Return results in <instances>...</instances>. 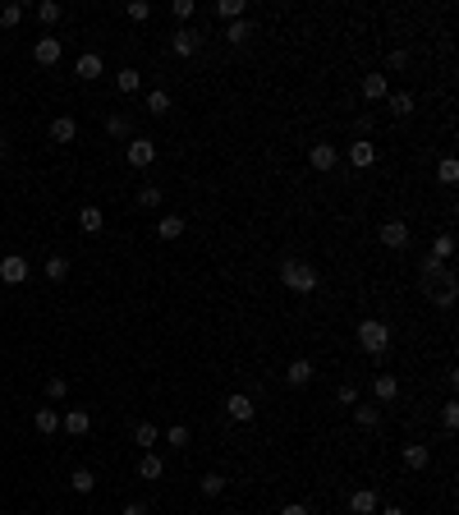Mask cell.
Listing matches in <instances>:
<instances>
[{
	"label": "cell",
	"mask_w": 459,
	"mask_h": 515,
	"mask_svg": "<svg viewBox=\"0 0 459 515\" xmlns=\"http://www.w3.org/2000/svg\"><path fill=\"white\" fill-rule=\"evenodd\" d=\"M280 286L289 295H312V290H321V271L308 258H285L280 262Z\"/></svg>",
	"instance_id": "cell-1"
},
{
	"label": "cell",
	"mask_w": 459,
	"mask_h": 515,
	"mask_svg": "<svg viewBox=\"0 0 459 515\" xmlns=\"http://www.w3.org/2000/svg\"><path fill=\"white\" fill-rule=\"evenodd\" d=\"M390 341H395V336H390V327L382 318H363V322H358V349H363V354H386Z\"/></svg>",
	"instance_id": "cell-2"
},
{
	"label": "cell",
	"mask_w": 459,
	"mask_h": 515,
	"mask_svg": "<svg viewBox=\"0 0 459 515\" xmlns=\"http://www.w3.org/2000/svg\"><path fill=\"white\" fill-rule=\"evenodd\" d=\"M124 161H129L133 170H148L156 161V143L152 139H129V143H124Z\"/></svg>",
	"instance_id": "cell-3"
},
{
	"label": "cell",
	"mask_w": 459,
	"mask_h": 515,
	"mask_svg": "<svg viewBox=\"0 0 459 515\" xmlns=\"http://www.w3.org/2000/svg\"><path fill=\"white\" fill-rule=\"evenodd\" d=\"M377 235H382V244L386 249H395V254H404L409 249V221H399V217H390V221H382V230H377Z\"/></svg>",
	"instance_id": "cell-4"
},
{
	"label": "cell",
	"mask_w": 459,
	"mask_h": 515,
	"mask_svg": "<svg viewBox=\"0 0 459 515\" xmlns=\"http://www.w3.org/2000/svg\"><path fill=\"white\" fill-rule=\"evenodd\" d=\"M345 157H349V166H354V170L377 166V148H372V139H354V143L345 148Z\"/></svg>",
	"instance_id": "cell-5"
},
{
	"label": "cell",
	"mask_w": 459,
	"mask_h": 515,
	"mask_svg": "<svg viewBox=\"0 0 459 515\" xmlns=\"http://www.w3.org/2000/svg\"><path fill=\"white\" fill-rule=\"evenodd\" d=\"M28 258L23 254H9V258H0V281H5V286H23L28 281Z\"/></svg>",
	"instance_id": "cell-6"
},
{
	"label": "cell",
	"mask_w": 459,
	"mask_h": 515,
	"mask_svg": "<svg viewBox=\"0 0 459 515\" xmlns=\"http://www.w3.org/2000/svg\"><path fill=\"white\" fill-rule=\"evenodd\" d=\"M226 414H230L234 423H253V419H258V405H253L248 391H234L230 401H226Z\"/></svg>",
	"instance_id": "cell-7"
},
{
	"label": "cell",
	"mask_w": 459,
	"mask_h": 515,
	"mask_svg": "<svg viewBox=\"0 0 459 515\" xmlns=\"http://www.w3.org/2000/svg\"><path fill=\"white\" fill-rule=\"evenodd\" d=\"M198 46H202V33H193V28H175V37H170V51L179 55V60L198 55Z\"/></svg>",
	"instance_id": "cell-8"
},
{
	"label": "cell",
	"mask_w": 459,
	"mask_h": 515,
	"mask_svg": "<svg viewBox=\"0 0 459 515\" xmlns=\"http://www.w3.org/2000/svg\"><path fill=\"white\" fill-rule=\"evenodd\" d=\"M336 161H340V148H331V143H312L308 148V166L312 170L326 175V170H336Z\"/></svg>",
	"instance_id": "cell-9"
},
{
	"label": "cell",
	"mask_w": 459,
	"mask_h": 515,
	"mask_svg": "<svg viewBox=\"0 0 459 515\" xmlns=\"http://www.w3.org/2000/svg\"><path fill=\"white\" fill-rule=\"evenodd\" d=\"M60 55H65L60 37H37V46H33V60L37 65H60Z\"/></svg>",
	"instance_id": "cell-10"
},
{
	"label": "cell",
	"mask_w": 459,
	"mask_h": 515,
	"mask_svg": "<svg viewBox=\"0 0 459 515\" xmlns=\"http://www.w3.org/2000/svg\"><path fill=\"white\" fill-rule=\"evenodd\" d=\"M312 377H317V364H312V359H289L285 364V382L289 386H308Z\"/></svg>",
	"instance_id": "cell-11"
},
{
	"label": "cell",
	"mask_w": 459,
	"mask_h": 515,
	"mask_svg": "<svg viewBox=\"0 0 459 515\" xmlns=\"http://www.w3.org/2000/svg\"><path fill=\"white\" fill-rule=\"evenodd\" d=\"M358 92H363V102H382V97H390V79L386 74H363Z\"/></svg>",
	"instance_id": "cell-12"
},
{
	"label": "cell",
	"mask_w": 459,
	"mask_h": 515,
	"mask_svg": "<svg viewBox=\"0 0 459 515\" xmlns=\"http://www.w3.org/2000/svg\"><path fill=\"white\" fill-rule=\"evenodd\" d=\"M372 396H377L382 405H390V401L399 396V377H395V373H377V377H372Z\"/></svg>",
	"instance_id": "cell-13"
},
{
	"label": "cell",
	"mask_w": 459,
	"mask_h": 515,
	"mask_svg": "<svg viewBox=\"0 0 459 515\" xmlns=\"http://www.w3.org/2000/svg\"><path fill=\"white\" fill-rule=\"evenodd\" d=\"M60 428L70 433V437H83L87 428H92V414H87V410H65L60 414Z\"/></svg>",
	"instance_id": "cell-14"
},
{
	"label": "cell",
	"mask_w": 459,
	"mask_h": 515,
	"mask_svg": "<svg viewBox=\"0 0 459 515\" xmlns=\"http://www.w3.org/2000/svg\"><path fill=\"white\" fill-rule=\"evenodd\" d=\"M74 74H78V79H83V83L101 79V55H96V51H83V55H78V60H74Z\"/></svg>",
	"instance_id": "cell-15"
},
{
	"label": "cell",
	"mask_w": 459,
	"mask_h": 515,
	"mask_svg": "<svg viewBox=\"0 0 459 515\" xmlns=\"http://www.w3.org/2000/svg\"><path fill=\"white\" fill-rule=\"evenodd\" d=\"M427 465H432V446L409 442V446H404V470H427Z\"/></svg>",
	"instance_id": "cell-16"
},
{
	"label": "cell",
	"mask_w": 459,
	"mask_h": 515,
	"mask_svg": "<svg viewBox=\"0 0 459 515\" xmlns=\"http://www.w3.org/2000/svg\"><path fill=\"white\" fill-rule=\"evenodd\" d=\"M33 428L42 433V437H51V433H60V410H51V405H42V410L33 414Z\"/></svg>",
	"instance_id": "cell-17"
},
{
	"label": "cell",
	"mask_w": 459,
	"mask_h": 515,
	"mask_svg": "<svg viewBox=\"0 0 459 515\" xmlns=\"http://www.w3.org/2000/svg\"><path fill=\"white\" fill-rule=\"evenodd\" d=\"M51 139L55 143H74L78 139V120H74V115H55V120H51Z\"/></svg>",
	"instance_id": "cell-18"
},
{
	"label": "cell",
	"mask_w": 459,
	"mask_h": 515,
	"mask_svg": "<svg viewBox=\"0 0 459 515\" xmlns=\"http://www.w3.org/2000/svg\"><path fill=\"white\" fill-rule=\"evenodd\" d=\"M377 506H382V502H377L372 488H358L354 497H349V511H354V515H377Z\"/></svg>",
	"instance_id": "cell-19"
},
{
	"label": "cell",
	"mask_w": 459,
	"mask_h": 515,
	"mask_svg": "<svg viewBox=\"0 0 459 515\" xmlns=\"http://www.w3.org/2000/svg\"><path fill=\"white\" fill-rule=\"evenodd\" d=\"M101 226H106L101 207H92V202H87V207L78 212V230H83V235H101Z\"/></svg>",
	"instance_id": "cell-20"
},
{
	"label": "cell",
	"mask_w": 459,
	"mask_h": 515,
	"mask_svg": "<svg viewBox=\"0 0 459 515\" xmlns=\"http://www.w3.org/2000/svg\"><path fill=\"white\" fill-rule=\"evenodd\" d=\"M161 474H165V460H161V455H152V451H143L138 455V479H161Z\"/></svg>",
	"instance_id": "cell-21"
},
{
	"label": "cell",
	"mask_w": 459,
	"mask_h": 515,
	"mask_svg": "<svg viewBox=\"0 0 459 515\" xmlns=\"http://www.w3.org/2000/svg\"><path fill=\"white\" fill-rule=\"evenodd\" d=\"M354 423H358L363 433L382 428V410H377V405H354Z\"/></svg>",
	"instance_id": "cell-22"
},
{
	"label": "cell",
	"mask_w": 459,
	"mask_h": 515,
	"mask_svg": "<svg viewBox=\"0 0 459 515\" xmlns=\"http://www.w3.org/2000/svg\"><path fill=\"white\" fill-rule=\"evenodd\" d=\"M184 230H189V221H184V217H161V221H156V235H161V239H179Z\"/></svg>",
	"instance_id": "cell-23"
},
{
	"label": "cell",
	"mask_w": 459,
	"mask_h": 515,
	"mask_svg": "<svg viewBox=\"0 0 459 515\" xmlns=\"http://www.w3.org/2000/svg\"><path fill=\"white\" fill-rule=\"evenodd\" d=\"M156 437H161V433H156V423H148V419H143V423H133V442H138V451H152V446H156Z\"/></svg>",
	"instance_id": "cell-24"
},
{
	"label": "cell",
	"mask_w": 459,
	"mask_h": 515,
	"mask_svg": "<svg viewBox=\"0 0 459 515\" xmlns=\"http://www.w3.org/2000/svg\"><path fill=\"white\" fill-rule=\"evenodd\" d=\"M248 37H253V23H248V18H234V23L226 28V42H230V46H243Z\"/></svg>",
	"instance_id": "cell-25"
},
{
	"label": "cell",
	"mask_w": 459,
	"mask_h": 515,
	"mask_svg": "<svg viewBox=\"0 0 459 515\" xmlns=\"http://www.w3.org/2000/svg\"><path fill=\"white\" fill-rule=\"evenodd\" d=\"M198 492H202V497H221V492H226V474H202Z\"/></svg>",
	"instance_id": "cell-26"
},
{
	"label": "cell",
	"mask_w": 459,
	"mask_h": 515,
	"mask_svg": "<svg viewBox=\"0 0 459 515\" xmlns=\"http://www.w3.org/2000/svg\"><path fill=\"white\" fill-rule=\"evenodd\" d=\"M33 14L42 18V23H60V18H65V5H60V0H42Z\"/></svg>",
	"instance_id": "cell-27"
},
{
	"label": "cell",
	"mask_w": 459,
	"mask_h": 515,
	"mask_svg": "<svg viewBox=\"0 0 459 515\" xmlns=\"http://www.w3.org/2000/svg\"><path fill=\"white\" fill-rule=\"evenodd\" d=\"M386 102H390V111H395L399 120H404V115H414V106H418V102H414V92H390Z\"/></svg>",
	"instance_id": "cell-28"
},
{
	"label": "cell",
	"mask_w": 459,
	"mask_h": 515,
	"mask_svg": "<svg viewBox=\"0 0 459 515\" xmlns=\"http://www.w3.org/2000/svg\"><path fill=\"white\" fill-rule=\"evenodd\" d=\"M138 83H143V74L133 70V65H129V70H120V74H115V87H120L124 97H129V92H138Z\"/></svg>",
	"instance_id": "cell-29"
},
{
	"label": "cell",
	"mask_w": 459,
	"mask_h": 515,
	"mask_svg": "<svg viewBox=\"0 0 459 515\" xmlns=\"http://www.w3.org/2000/svg\"><path fill=\"white\" fill-rule=\"evenodd\" d=\"M129 129H133V120H129V115H120V111L106 120V134H111V139H129Z\"/></svg>",
	"instance_id": "cell-30"
},
{
	"label": "cell",
	"mask_w": 459,
	"mask_h": 515,
	"mask_svg": "<svg viewBox=\"0 0 459 515\" xmlns=\"http://www.w3.org/2000/svg\"><path fill=\"white\" fill-rule=\"evenodd\" d=\"M170 92H161V87H156V92H148V115H170Z\"/></svg>",
	"instance_id": "cell-31"
},
{
	"label": "cell",
	"mask_w": 459,
	"mask_h": 515,
	"mask_svg": "<svg viewBox=\"0 0 459 515\" xmlns=\"http://www.w3.org/2000/svg\"><path fill=\"white\" fill-rule=\"evenodd\" d=\"M65 276H70V258L51 254V258H46V281H65Z\"/></svg>",
	"instance_id": "cell-32"
},
{
	"label": "cell",
	"mask_w": 459,
	"mask_h": 515,
	"mask_svg": "<svg viewBox=\"0 0 459 515\" xmlns=\"http://www.w3.org/2000/svg\"><path fill=\"white\" fill-rule=\"evenodd\" d=\"M189 423H170V428H165V442H170L175 446V451H184V446H189Z\"/></svg>",
	"instance_id": "cell-33"
},
{
	"label": "cell",
	"mask_w": 459,
	"mask_h": 515,
	"mask_svg": "<svg viewBox=\"0 0 459 515\" xmlns=\"http://www.w3.org/2000/svg\"><path fill=\"white\" fill-rule=\"evenodd\" d=\"M138 207L143 212H156V207H161V189H156V184H143V189H138Z\"/></svg>",
	"instance_id": "cell-34"
},
{
	"label": "cell",
	"mask_w": 459,
	"mask_h": 515,
	"mask_svg": "<svg viewBox=\"0 0 459 515\" xmlns=\"http://www.w3.org/2000/svg\"><path fill=\"white\" fill-rule=\"evenodd\" d=\"M450 254H455V235H450V230H446V235H436V244H432V254H427V258L446 262V258H450Z\"/></svg>",
	"instance_id": "cell-35"
},
{
	"label": "cell",
	"mask_w": 459,
	"mask_h": 515,
	"mask_svg": "<svg viewBox=\"0 0 459 515\" xmlns=\"http://www.w3.org/2000/svg\"><path fill=\"white\" fill-rule=\"evenodd\" d=\"M70 488H74V492H92V488H96V474H92V470H74V474H70Z\"/></svg>",
	"instance_id": "cell-36"
},
{
	"label": "cell",
	"mask_w": 459,
	"mask_h": 515,
	"mask_svg": "<svg viewBox=\"0 0 459 515\" xmlns=\"http://www.w3.org/2000/svg\"><path fill=\"white\" fill-rule=\"evenodd\" d=\"M436 180H441V184H455V180H459V161H455V157H446L441 166H436Z\"/></svg>",
	"instance_id": "cell-37"
},
{
	"label": "cell",
	"mask_w": 459,
	"mask_h": 515,
	"mask_svg": "<svg viewBox=\"0 0 459 515\" xmlns=\"http://www.w3.org/2000/svg\"><path fill=\"white\" fill-rule=\"evenodd\" d=\"M124 14H129L133 23H143V18H152V5H148V0H129V5H124Z\"/></svg>",
	"instance_id": "cell-38"
},
{
	"label": "cell",
	"mask_w": 459,
	"mask_h": 515,
	"mask_svg": "<svg viewBox=\"0 0 459 515\" xmlns=\"http://www.w3.org/2000/svg\"><path fill=\"white\" fill-rule=\"evenodd\" d=\"M18 18H23V5H18V0L0 9V28H18Z\"/></svg>",
	"instance_id": "cell-39"
},
{
	"label": "cell",
	"mask_w": 459,
	"mask_h": 515,
	"mask_svg": "<svg viewBox=\"0 0 459 515\" xmlns=\"http://www.w3.org/2000/svg\"><path fill=\"white\" fill-rule=\"evenodd\" d=\"M216 14L234 23V18H243V0H221V5H216Z\"/></svg>",
	"instance_id": "cell-40"
},
{
	"label": "cell",
	"mask_w": 459,
	"mask_h": 515,
	"mask_svg": "<svg viewBox=\"0 0 459 515\" xmlns=\"http://www.w3.org/2000/svg\"><path fill=\"white\" fill-rule=\"evenodd\" d=\"M441 423H446V428H459V401H446L441 405Z\"/></svg>",
	"instance_id": "cell-41"
},
{
	"label": "cell",
	"mask_w": 459,
	"mask_h": 515,
	"mask_svg": "<svg viewBox=\"0 0 459 515\" xmlns=\"http://www.w3.org/2000/svg\"><path fill=\"white\" fill-rule=\"evenodd\" d=\"M46 396H51V401H60V396H70V382H65V377H51V382H46Z\"/></svg>",
	"instance_id": "cell-42"
},
{
	"label": "cell",
	"mask_w": 459,
	"mask_h": 515,
	"mask_svg": "<svg viewBox=\"0 0 459 515\" xmlns=\"http://www.w3.org/2000/svg\"><path fill=\"white\" fill-rule=\"evenodd\" d=\"M175 18H179V23H189V18H193V9H198V5H193V0H175Z\"/></svg>",
	"instance_id": "cell-43"
},
{
	"label": "cell",
	"mask_w": 459,
	"mask_h": 515,
	"mask_svg": "<svg viewBox=\"0 0 459 515\" xmlns=\"http://www.w3.org/2000/svg\"><path fill=\"white\" fill-rule=\"evenodd\" d=\"M336 401L354 410V405H358V386H349V382H345V386H340V391H336Z\"/></svg>",
	"instance_id": "cell-44"
},
{
	"label": "cell",
	"mask_w": 459,
	"mask_h": 515,
	"mask_svg": "<svg viewBox=\"0 0 459 515\" xmlns=\"http://www.w3.org/2000/svg\"><path fill=\"white\" fill-rule=\"evenodd\" d=\"M386 65H390L395 74H399V70H409V51H399V46H395V51L386 55Z\"/></svg>",
	"instance_id": "cell-45"
},
{
	"label": "cell",
	"mask_w": 459,
	"mask_h": 515,
	"mask_svg": "<svg viewBox=\"0 0 459 515\" xmlns=\"http://www.w3.org/2000/svg\"><path fill=\"white\" fill-rule=\"evenodd\" d=\"M441 271H446V262H436V258H423V281L441 276Z\"/></svg>",
	"instance_id": "cell-46"
},
{
	"label": "cell",
	"mask_w": 459,
	"mask_h": 515,
	"mask_svg": "<svg viewBox=\"0 0 459 515\" xmlns=\"http://www.w3.org/2000/svg\"><path fill=\"white\" fill-rule=\"evenodd\" d=\"M280 515H308V506H304V502H285V506H280Z\"/></svg>",
	"instance_id": "cell-47"
},
{
	"label": "cell",
	"mask_w": 459,
	"mask_h": 515,
	"mask_svg": "<svg viewBox=\"0 0 459 515\" xmlns=\"http://www.w3.org/2000/svg\"><path fill=\"white\" fill-rule=\"evenodd\" d=\"M120 515H148V506H143V502H129V506H124Z\"/></svg>",
	"instance_id": "cell-48"
},
{
	"label": "cell",
	"mask_w": 459,
	"mask_h": 515,
	"mask_svg": "<svg viewBox=\"0 0 459 515\" xmlns=\"http://www.w3.org/2000/svg\"><path fill=\"white\" fill-rule=\"evenodd\" d=\"M377 515H409L404 506H377Z\"/></svg>",
	"instance_id": "cell-49"
},
{
	"label": "cell",
	"mask_w": 459,
	"mask_h": 515,
	"mask_svg": "<svg viewBox=\"0 0 459 515\" xmlns=\"http://www.w3.org/2000/svg\"><path fill=\"white\" fill-rule=\"evenodd\" d=\"M0 161H5V139H0Z\"/></svg>",
	"instance_id": "cell-50"
},
{
	"label": "cell",
	"mask_w": 459,
	"mask_h": 515,
	"mask_svg": "<svg viewBox=\"0 0 459 515\" xmlns=\"http://www.w3.org/2000/svg\"><path fill=\"white\" fill-rule=\"evenodd\" d=\"M221 515H239V511H221Z\"/></svg>",
	"instance_id": "cell-51"
}]
</instances>
